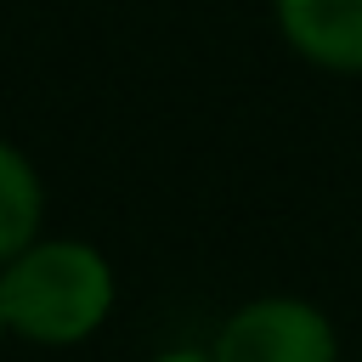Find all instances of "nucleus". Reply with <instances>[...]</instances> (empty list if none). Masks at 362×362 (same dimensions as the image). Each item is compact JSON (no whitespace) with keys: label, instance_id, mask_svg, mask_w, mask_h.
<instances>
[{"label":"nucleus","instance_id":"20e7f679","mask_svg":"<svg viewBox=\"0 0 362 362\" xmlns=\"http://www.w3.org/2000/svg\"><path fill=\"white\" fill-rule=\"evenodd\" d=\"M34 238H45V175L28 158V147L0 136V266L23 255Z\"/></svg>","mask_w":362,"mask_h":362},{"label":"nucleus","instance_id":"7ed1b4c3","mask_svg":"<svg viewBox=\"0 0 362 362\" xmlns=\"http://www.w3.org/2000/svg\"><path fill=\"white\" fill-rule=\"evenodd\" d=\"M272 23L300 62L362 79V0H272Z\"/></svg>","mask_w":362,"mask_h":362},{"label":"nucleus","instance_id":"f03ea898","mask_svg":"<svg viewBox=\"0 0 362 362\" xmlns=\"http://www.w3.org/2000/svg\"><path fill=\"white\" fill-rule=\"evenodd\" d=\"M209 362H339L334 317L305 294H255L204 339Z\"/></svg>","mask_w":362,"mask_h":362},{"label":"nucleus","instance_id":"39448f33","mask_svg":"<svg viewBox=\"0 0 362 362\" xmlns=\"http://www.w3.org/2000/svg\"><path fill=\"white\" fill-rule=\"evenodd\" d=\"M147 362H209V351H204V345H170V351H158V356H147Z\"/></svg>","mask_w":362,"mask_h":362},{"label":"nucleus","instance_id":"423d86ee","mask_svg":"<svg viewBox=\"0 0 362 362\" xmlns=\"http://www.w3.org/2000/svg\"><path fill=\"white\" fill-rule=\"evenodd\" d=\"M6 339H11V334H6V317H0V345H6Z\"/></svg>","mask_w":362,"mask_h":362},{"label":"nucleus","instance_id":"f257e3e1","mask_svg":"<svg viewBox=\"0 0 362 362\" xmlns=\"http://www.w3.org/2000/svg\"><path fill=\"white\" fill-rule=\"evenodd\" d=\"M119 305V272L90 238H34L0 266L6 334L34 351H74L107 328Z\"/></svg>","mask_w":362,"mask_h":362}]
</instances>
